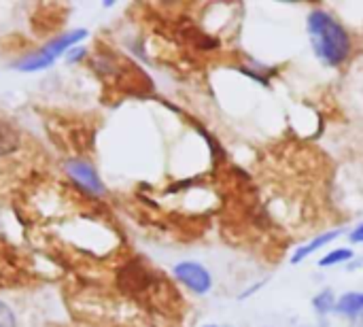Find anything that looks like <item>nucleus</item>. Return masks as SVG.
Here are the masks:
<instances>
[{
  "mask_svg": "<svg viewBox=\"0 0 363 327\" xmlns=\"http://www.w3.org/2000/svg\"><path fill=\"white\" fill-rule=\"evenodd\" d=\"M306 30L317 60L328 68L342 66L353 51L349 30L325 9H313L306 17Z\"/></svg>",
  "mask_w": 363,
  "mask_h": 327,
  "instance_id": "f257e3e1",
  "label": "nucleus"
},
{
  "mask_svg": "<svg viewBox=\"0 0 363 327\" xmlns=\"http://www.w3.org/2000/svg\"><path fill=\"white\" fill-rule=\"evenodd\" d=\"M172 277L191 294L206 296L213 289V275L211 270L200 262H179L172 268Z\"/></svg>",
  "mask_w": 363,
  "mask_h": 327,
  "instance_id": "f03ea898",
  "label": "nucleus"
},
{
  "mask_svg": "<svg viewBox=\"0 0 363 327\" xmlns=\"http://www.w3.org/2000/svg\"><path fill=\"white\" fill-rule=\"evenodd\" d=\"M64 170L72 179V183L79 189H83L85 194H91V196H104L106 194L104 181L100 179L98 170L89 162H85L81 157H70L64 162Z\"/></svg>",
  "mask_w": 363,
  "mask_h": 327,
  "instance_id": "7ed1b4c3",
  "label": "nucleus"
},
{
  "mask_svg": "<svg viewBox=\"0 0 363 327\" xmlns=\"http://www.w3.org/2000/svg\"><path fill=\"white\" fill-rule=\"evenodd\" d=\"M117 283H119L121 292H125V294H143V292H147V287L151 283V272L147 268H143L138 262H130L119 270Z\"/></svg>",
  "mask_w": 363,
  "mask_h": 327,
  "instance_id": "20e7f679",
  "label": "nucleus"
},
{
  "mask_svg": "<svg viewBox=\"0 0 363 327\" xmlns=\"http://www.w3.org/2000/svg\"><path fill=\"white\" fill-rule=\"evenodd\" d=\"M85 36H87V30H85V28H74V30H68V32H64V34L53 36V38H51L43 49H45L49 55H53V57L57 60V57H60V55H64L68 49L77 47Z\"/></svg>",
  "mask_w": 363,
  "mask_h": 327,
  "instance_id": "39448f33",
  "label": "nucleus"
},
{
  "mask_svg": "<svg viewBox=\"0 0 363 327\" xmlns=\"http://www.w3.org/2000/svg\"><path fill=\"white\" fill-rule=\"evenodd\" d=\"M342 234H345L342 230H330V232H323V234L315 236L313 240H308V243H304L302 247H298V249H296V253L291 255V264L296 266V264L306 262L313 253L321 251L323 247H328L330 243H334V240H336V238H340Z\"/></svg>",
  "mask_w": 363,
  "mask_h": 327,
  "instance_id": "423d86ee",
  "label": "nucleus"
},
{
  "mask_svg": "<svg viewBox=\"0 0 363 327\" xmlns=\"http://www.w3.org/2000/svg\"><path fill=\"white\" fill-rule=\"evenodd\" d=\"M55 62L53 55H49L45 49H38V51H32L23 57H19L13 68L19 70V72H38V70H45V68H51Z\"/></svg>",
  "mask_w": 363,
  "mask_h": 327,
  "instance_id": "0eeeda50",
  "label": "nucleus"
},
{
  "mask_svg": "<svg viewBox=\"0 0 363 327\" xmlns=\"http://www.w3.org/2000/svg\"><path fill=\"white\" fill-rule=\"evenodd\" d=\"M336 315L347 317V319H353V321L359 315H363V292H347V294L338 296Z\"/></svg>",
  "mask_w": 363,
  "mask_h": 327,
  "instance_id": "6e6552de",
  "label": "nucleus"
},
{
  "mask_svg": "<svg viewBox=\"0 0 363 327\" xmlns=\"http://www.w3.org/2000/svg\"><path fill=\"white\" fill-rule=\"evenodd\" d=\"M19 149V134L13 123L0 119V157H6Z\"/></svg>",
  "mask_w": 363,
  "mask_h": 327,
  "instance_id": "1a4fd4ad",
  "label": "nucleus"
},
{
  "mask_svg": "<svg viewBox=\"0 0 363 327\" xmlns=\"http://www.w3.org/2000/svg\"><path fill=\"white\" fill-rule=\"evenodd\" d=\"M336 302H338V296L334 294V289H321L313 298V311L319 317H328V315L336 313Z\"/></svg>",
  "mask_w": 363,
  "mask_h": 327,
  "instance_id": "9d476101",
  "label": "nucleus"
},
{
  "mask_svg": "<svg viewBox=\"0 0 363 327\" xmlns=\"http://www.w3.org/2000/svg\"><path fill=\"white\" fill-rule=\"evenodd\" d=\"M355 260V251L351 247H338L332 249L330 253H325L319 260V268H332V266H340V264H351Z\"/></svg>",
  "mask_w": 363,
  "mask_h": 327,
  "instance_id": "9b49d317",
  "label": "nucleus"
},
{
  "mask_svg": "<svg viewBox=\"0 0 363 327\" xmlns=\"http://www.w3.org/2000/svg\"><path fill=\"white\" fill-rule=\"evenodd\" d=\"M0 327H17L15 311L4 300H0Z\"/></svg>",
  "mask_w": 363,
  "mask_h": 327,
  "instance_id": "f8f14e48",
  "label": "nucleus"
},
{
  "mask_svg": "<svg viewBox=\"0 0 363 327\" xmlns=\"http://www.w3.org/2000/svg\"><path fill=\"white\" fill-rule=\"evenodd\" d=\"M85 55H87V49L81 47V45H77V47H72V49H68L64 53V60H66V64H77V62L85 60Z\"/></svg>",
  "mask_w": 363,
  "mask_h": 327,
  "instance_id": "ddd939ff",
  "label": "nucleus"
},
{
  "mask_svg": "<svg viewBox=\"0 0 363 327\" xmlns=\"http://www.w3.org/2000/svg\"><path fill=\"white\" fill-rule=\"evenodd\" d=\"M349 243H351V245H363V223L355 226V228L349 232Z\"/></svg>",
  "mask_w": 363,
  "mask_h": 327,
  "instance_id": "4468645a",
  "label": "nucleus"
},
{
  "mask_svg": "<svg viewBox=\"0 0 363 327\" xmlns=\"http://www.w3.org/2000/svg\"><path fill=\"white\" fill-rule=\"evenodd\" d=\"M266 283H268V279H264V281H259V283H255L253 287H249L247 292H242V294L238 296V300H247V298H251V296H253V294H257V292H259V289H262V287H264Z\"/></svg>",
  "mask_w": 363,
  "mask_h": 327,
  "instance_id": "2eb2a0df",
  "label": "nucleus"
},
{
  "mask_svg": "<svg viewBox=\"0 0 363 327\" xmlns=\"http://www.w3.org/2000/svg\"><path fill=\"white\" fill-rule=\"evenodd\" d=\"M353 327H363V315H359V317L355 319V323H353Z\"/></svg>",
  "mask_w": 363,
  "mask_h": 327,
  "instance_id": "dca6fc26",
  "label": "nucleus"
},
{
  "mask_svg": "<svg viewBox=\"0 0 363 327\" xmlns=\"http://www.w3.org/2000/svg\"><path fill=\"white\" fill-rule=\"evenodd\" d=\"M202 327H234V326H215V323H211V326H202Z\"/></svg>",
  "mask_w": 363,
  "mask_h": 327,
  "instance_id": "f3484780",
  "label": "nucleus"
},
{
  "mask_svg": "<svg viewBox=\"0 0 363 327\" xmlns=\"http://www.w3.org/2000/svg\"><path fill=\"white\" fill-rule=\"evenodd\" d=\"M298 327H328L325 323H321V326H298Z\"/></svg>",
  "mask_w": 363,
  "mask_h": 327,
  "instance_id": "a211bd4d",
  "label": "nucleus"
},
{
  "mask_svg": "<svg viewBox=\"0 0 363 327\" xmlns=\"http://www.w3.org/2000/svg\"><path fill=\"white\" fill-rule=\"evenodd\" d=\"M262 327H268V326H262Z\"/></svg>",
  "mask_w": 363,
  "mask_h": 327,
  "instance_id": "6ab92c4d",
  "label": "nucleus"
}]
</instances>
